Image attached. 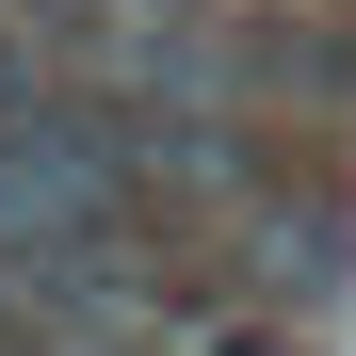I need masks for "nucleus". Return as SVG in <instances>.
<instances>
[{"mask_svg":"<svg viewBox=\"0 0 356 356\" xmlns=\"http://www.w3.org/2000/svg\"><path fill=\"white\" fill-rule=\"evenodd\" d=\"M0 356H97V340H81V324H49V340H0Z\"/></svg>","mask_w":356,"mask_h":356,"instance_id":"nucleus-1","label":"nucleus"}]
</instances>
